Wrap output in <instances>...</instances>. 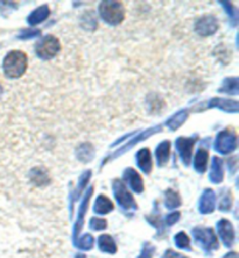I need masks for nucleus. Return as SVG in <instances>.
<instances>
[{
  "instance_id": "obj_16",
  "label": "nucleus",
  "mask_w": 239,
  "mask_h": 258,
  "mask_svg": "<svg viewBox=\"0 0 239 258\" xmlns=\"http://www.w3.org/2000/svg\"><path fill=\"white\" fill-rule=\"evenodd\" d=\"M209 178L214 184H219L224 178V170H223V162L221 161V158H212Z\"/></svg>"
},
{
  "instance_id": "obj_15",
  "label": "nucleus",
  "mask_w": 239,
  "mask_h": 258,
  "mask_svg": "<svg viewBox=\"0 0 239 258\" xmlns=\"http://www.w3.org/2000/svg\"><path fill=\"white\" fill-rule=\"evenodd\" d=\"M209 107H217L219 109H223V111H225V112L237 113L239 106H238V102L236 100L214 98V99L209 102Z\"/></svg>"
},
{
  "instance_id": "obj_17",
  "label": "nucleus",
  "mask_w": 239,
  "mask_h": 258,
  "mask_svg": "<svg viewBox=\"0 0 239 258\" xmlns=\"http://www.w3.org/2000/svg\"><path fill=\"white\" fill-rule=\"evenodd\" d=\"M208 159H209V153L204 147H200L194 158V168L197 172L203 173L207 170Z\"/></svg>"
},
{
  "instance_id": "obj_11",
  "label": "nucleus",
  "mask_w": 239,
  "mask_h": 258,
  "mask_svg": "<svg viewBox=\"0 0 239 258\" xmlns=\"http://www.w3.org/2000/svg\"><path fill=\"white\" fill-rule=\"evenodd\" d=\"M216 205V195L212 189H206L203 192L202 197L200 200V212L202 214H210L215 210Z\"/></svg>"
},
{
  "instance_id": "obj_14",
  "label": "nucleus",
  "mask_w": 239,
  "mask_h": 258,
  "mask_svg": "<svg viewBox=\"0 0 239 258\" xmlns=\"http://www.w3.org/2000/svg\"><path fill=\"white\" fill-rule=\"evenodd\" d=\"M51 14V9H49L48 5H42L37 7L35 11H33L32 13L28 15L27 22L30 26H36L43 22L45 19L49 17Z\"/></svg>"
},
{
  "instance_id": "obj_1",
  "label": "nucleus",
  "mask_w": 239,
  "mask_h": 258,
  "mask_svg": "<svg viewBox=\"0 0 239 258\" xmlns=\"http://www.w3.org/2000/svg\"><path fill=\"white\" fill-rule=\"evenodd\" d=\"M28 67L27 55L21 50H12L3 59L4 75L10 79L20 78Z\"/></svg>"
},
{
  "instance_id": "obj_3",
  "label": "nucleus",
  "mask_w": 239,
  "mask_h": 258,
  "mask_svg": "<svg viewBox=\"0 0 239 258\" xmlns=\"http://www.w3.org/2000/svg\"><path fill=\"white\" fill-rule=\"evenodd\" d=\"M61 50V43L58 37L53 35H45L36 43L35 51L41 59L49 60L54 58Z\"/></svg>"
},
{
  "instance_id": "obj_38",
  "label": "nucleus",
  "mask_w": 239,
  "mask_h": 258,
  "mask_svg": "<svg viewBox=\"0 0 239 258\" xmlns=\"http://www.w3.org/2000/svg\"><path fill=\"white\" fill-rule=\"evenodd\" d=\"M2 93H3V87L0 85V97H2Z\"/></svg>"
},
{
  "instance_id": "obj_25",
  "label": "nucleus",
  "mask_w": 239,
  "mask_h": 258,
  "mask_svg": "<svg viewBox=\"0 0 239 258\" xmlns=\"http://www.w3.org/2000/svg\"><path fill=\"white\" fill-rule=\"evenodd\" d=\"M160 131V128H151V129H149V131L147 132H144L142 134H140L139 136H136V138H134L133 140H132V141L130 142V143H127L126 146H125L123 149L121 150H119V154H121V153H124V151H126V150H128L130 149V148H132L134 146L135 143H138V142H140V141H142V140H145V139H147L149 138L150 135H152L153 134V133H157V132H159Z\"/></svg>"
},
{
  "instance_id": "obj_26",
  "label": "nucleus",
  "mask_w": 239,
  "mask_h": 258,
  "mask_svg": "<svg viewBox=\"0 0 239 258\" xmlns=\"http://www.w3.org/2000/svg\"><path fill=\"white\" fill-rule=\"evenodd\" d=\"M175 244L177 248L180 249H189L190 248V238L188 237V235L181 231V233L176 234L175 236Z\"/></svg>"
},
{
  "instance_id": "obj_27",
  "label": "nucleus",
  "mask_w": 239,
  "mask_h": 258,
  "mask_svg": "<svg viewBox=\"0 0 239 258\" xmlns=\"http://www.w3.org/2000/svg\"><path fill=\"white\" fill-rule=\"evenodd\" d=\"M76 245H77L79 249H83V250L92 249V246H93V237L91 236L90 234L83 235V236L81 237V240H79L78 242H76Z\"/></svg>"
},
{
  "instance_id": "obj_21",
  "label": "nucleus",
  "mask_w": 239,
  "mask_h": 258,
  "mask_svg": "<svg viewBox=\"0 0 239 258\" xmlns=\"http://www.w3.org/2000/svg\"><path fill=\"white\" fill-rule=\"evenodd\" d=\"M98 246L102 251L108 253H116L117 252V245L113 238L110 235H102L98 238Z\"/></svg>"
},
{
  "instance_id": "obj_2",
  "label": "nucleus",
  "mask_w": 239,
  "mask_h": 258,
  "mask_svg": "<svg viewBox=\"0 0 239 258\" xmlns=\"http://www.w3.org/2000/svg\"><path fill=\"white\" fill-rule=\"evenodd\" d=\"M98 12L106 24L111 26L120 25L124 21L125 15H126V11H125L123 4L119 2H112V0L102 2L100 7H98Z\"/></svg>"
},
{
  "instance_id": "obj_39",
  "label": "nucleus",
  "mask_w": 239,
  "mask_h": 258,
  "mask_svg": "<svg viewBox=\"0 0 239 258\" xmlns=\"http://www.w3.org/2000/svg\"><path fill=\"white\" fill-rule=\"evenodd\" d=\"M76 258H85V256H83V255H78V256L76 257Z\"/></svg>"
},
{
  "instance_id": "obj_33",
  "label": "nucleus",
  "mask_w": 239,
  "mask_h": 258,
  "mask_svg": "<svg viewBox=\"0 0 239 258\" xmlns=\"http://www.w3.org/2000/svg\"><path fill=\"white\" fill-rule=\"evenodd\" d=\"M41 32L39 29H26L24 33L20 34L19 35V39L21 40H28V39H33V37H35L39 35Z\"/></svg>"
},
{
  "instance_id": "obj_4",
  "label": "nucleus",
  "mask_w": 239,
  "mask_h": 258,
  "mask_svg": "<svg viewBox=\"0 0 239 258\" xmlns=\"http://www.w3.org/2000/svg\"><path fill=\"white\" fill-rule=\"evenodd\" d=\"M237 148V134L232 129L227 128L225 131L218 133L215 141V149L222 155H229L233 153Z\"/></svg>"
},
{
  "instance_id": "obj_7",
  "label": "nucleus",
  "mask_w": 239,
  "mask_h": 258,
  "mask_svg": "<svg viewBox=\"0 0 239 258\" xmlns=\"http://www.w3.org/2000/svg\"><path fill=\"white\" fill-rule=\"evenodd\" d=\"M218 27V20L214 15H204L195 22V32L201 36L214 35Z\"/></svg>"
},
{
  "instance_id": "obj_28",
  "label": "nucleus",
  "mask_w": 239,
  "mask_h": 258,
  "mask_svg": "<svg viewBox=\"0 0 239 258\" xmlns=\"http://www.w3.org/2000/svg\"><path fill=\"white\" fill-rule=\"evenodd\" d=\"M231 206H232V195L230 192H227L226 195L223 197L221 203H219V210L223 212H227L231 210Z\"/></svg>"
},
{
  "instance_id": "obj_36",
  "label": "nucleus",
  "mask_w": 239,
  "mask_h": 258,
  "mask_svg": "<svg viewBox=\"0 0 239 258\" xmlns=\"http://www.w3.org/2000/svg\"><path fill=\"white\" fill-rule=\"evenodd\" d=\"M162 258H185V256H182L180 253L173 251V250H167Z\"/></svg>"
},
{
  "instance_id": "obj_23",
  "label": "nucleus",
  "mask_w": 239,
  "mask_h": 258,
  "mask_svg": "<svg viewBox=\"0 0 239 258\" xmlns=\"http://www.w3.org/2000/svg\"><path fill=\"white\" fill-rule=\"evenodd\" d=\"M76 155H77L79 161L86 163L93 158L94 150L91 144L84 143V144H81V146L77 148V150H76Z\"/></svg>"
},
{
  "instance_id": "obj_9",
  "label": "nucleus",
  "mask_w": 239,
  "mask_h": 258,
  "mask_svg": "<svg viewBox=\"0 0 239 258\" xmlns=\"http://www.w3.org/2000/svg\"><path fill=\"white\" fill-rule=\"evenodd\" d=\"M218 234L223 243L227 248H231L234 243V238H236V234H234V229L232 223L229 220L222 219L221 221L217 223Z\"/></svg>"
},
{
  "instance_id": "obj_31",
  "label": "nucleus",
  "mask_w": 239,
  "mask_h": 258,
  "mask_svg": "<svg viewBox=\"0 0 239 258\" xmlns=\"http://www.w3.org/2000/svg\"><path fill=\"white\" fill-rule=\"evenodd\" d=\"M32 179L36 185H43V183L48 180V176L43 172H37V170H34V173H32Z\"/></svg>"
},
{
  "instance_id": "obj_10",
  "label": "nucleus",
  "mask_w": 239,
  "mask_h": 258,
  "mask_svg": "<svg viewBox=\"0 0 239 258\" xmlns=\"http://www.w3.org/2000/svg\"><path fill=\"white\" fill-rule=\"evenodd\" d=\"M124 180L130 185L131 188L136 193H142L144 192V181L140 174L135 171L133 168H128L125 170L124 172Z\"/></svg>"
},
{
  "instance_id": "obj_12",
  "label": "nucleus",
  "mask_w": 239,
  "mask_h": 258,
  "mask_svg": "<svg viewBox=\"0 0 239 258\" xmlns=\"http://www.w3.org/2000/svg\"><path fill=\"white\" fill-rule=\"evenodd\" d=\"M92 189L93 188H90L88 193H86L84 199L81 203V206H79V212H78V218H77V222H76L75 225V231H74V240L76 242L77 240V236H78V233L79 230H81L82 226H83V221H84V216L86 214V210H88V206H89V200L91 198V196H92Z\"/></svg>"
},
{
  "instance_id": "obj_34",
  "label": "nucleus",
  "mask_w": 239,
  "mask_h": 258,
  "mask_svg": "<svg viewBox=\"0 0 239 258\" xmlns=\"http://www.w3.org/2000/svg\"><path fill=\"white\" fill-rule=\"evenodd\" d=\"M180 218H181L180 212H173V213H170L169 215H167L165 222L168 226H173L174 223H176L177 221H179Z\"/></svg>"
},
{
  "instance_id": "obj_5",
  "label": "nucleus",
  "mask_w": 239,
  "mask_h": 258,
  "mask_svg": "<svg viewBox=\"0 0 239 258\" xmlns=\"http://www.w3.org/2000/svg\"><path fill=\"white\" fill-rule=\"evenodd\" d=\"M193 236L207 252L217 250L219 243L217 237L211 228H195L193 229Z\"/></svg>"
},
{
  "instance_id": "obj_24",
  "label": "nucleus",
  "mask_w": 239,
  "mask_h": 258,
  "mask_svg": "<svg viewBox=\"0 0 239 258\" xmlns=\"http://www.w3.org/2000/svg\"><path fill=\"white\" fill-rule=\"evenodd\" d=\"M219 92H224L227 94H233L236 96L238 94V78L237 77H231L226 78L224 81V84L219 89Z\"/></svg>"
},
{
  "instance_id": "obj_8",
  "label": "nucleus",
  "mask_w": 239,
  "mask_h": 258,
  "mask_svg": "<svg viewBox=\"0 0 239 258\" xmlns=\"http://www.w3.org/2000/svg\"><path fill=\"white\" fill-rule=\"evenodd\" d=\"M196 139L197 138H179L176 140L177 151H179L182 162H183L185 165L190 164L193 149H194Z\"/></svg>"
},
{
  "instance_id": "obj_29",
  "label": "nucleus",
  "mask_w": 239,
  "mask_h": 258,
  "mask_svg": "<svg viewBox=\"0 0 239 258\" xmlns=\"http://www.w3.org/2000/svg\"><path fill=\"white\" fill-rule=\"evenodd\" d=\"M108 223L104 219H98V218H92L90 220V228L92 230H103L106 228Z\"/></svg>"
},
{
  "instance_id": "obj_18",
  "label": "nucleus",
  "mask_w": 239,
  "mask_h": 258,
  "mask_svg": "<svg viewBox=\"0 0 239 258\" xmlns=\"http://www.w3.org/2000/svg\"><path fill=\"white\" fill-rule=\"evenodd\" d=\"M170 155V142L169 141H162L155 149V157H157V162L159 166L165 165L169 159Z\"/></svg>"
},
{
  "instance_id": "obj_37",
  "label": "nucleus",
  "mask_w": 239,
  "mask_h": 258,
  "mask_svg": "<svg viewBox=\"0 0 239 258\" xmlns=\"http://www.w3.org/2000/svg\"><path fill=\"white\" fill-rule=\"evenodd\" d=\"M223 258H238V253L237 252H230L225 255Z\"/></svg>"
},
{
  "instance_id": "obj_35",
  "label": "nucleus",
  "mask_w": 239,
  "mask_h": 258,
  "mask_svg": "<svg viewBox=\"0 0 239 258\" xmlns=\"http://www.w3.org/2000/svg\"><path fill=\"white\" fill-rule=\"evenodd\" d=\"M153 253H154V246H152L151 244L147 243L138 258H152Z\"/></svg>"
},
{
  "instance_id": "obj_13",
  "label": "nucleus",
  "mask_w": 239,
  "mask_h": 258,
  "mask_svg": "<svg viewBox=\"0 0 239 258\" xmlns=\"http://www.w3.org/2000/svg\"><path fill=\"white\" fill-rule=\"evenodd\" d=\"M136 163H138V166L141 169L142 172L150 173L152 171L153 164H152V156L150 149L142 148V149H140L138 151V154H136Z\"/></svg>"
},
{
  "instance_id": "obj_32",
  "label": "nucleus",
  "mask_w": 239,
  "mask_h": 258,
  "mask_svg": "<svg viewBox=\"0 0 239 258\" xmlns=\"http://www.w3.org/2000/svg\"><path fill=\"white\" fill-rule=\"evenodd\" d=\"M91 178V171H86L83 176L81 177V179H79V184L77 186V189H76V193H77V197L79 193H81L83 191V188H84V186L86 184H88L89 179Z\"/></svg>"
},
{
  "instance_id": "obj_30",
  "label": "nucleus",
  "mask_w": 239,
  "mask_h": 258,
  "mask_svg": "<svg viewBox=\"0 0 239 258\" xmlns=\"http://www.w3.org/2000/svg\"><path fill=\"white\" fill-rule=\"evenodd\" d=\"M221 4H222V5H224V9L226 10L227 14H229V17L233 20V26H236L237 19H238L236 9H234V7L232 6V4L227 3V2H221Z\"/></svg>"
},
{
  "instance_id": "obj_20",
  "label": "nucleus",
  "mask_w": 239,
  "mask_h": 258,
  "mask_svg": "<svg viewBox=\"0 0 239 258\" xmlns=\"http://www.w3.org/2000/svg\"><path fill=\"white\" fill-rule=\"evenodd\" d=\"M188 119V112L185 111H180L177 112L175 115H173L170 119L166 122V126L168 127L170 131H176L179 129L182 124H183Z\"/></svg>"
},
{
  "instance_id": "obj_19",
  "label": "nucleus",
  "mask_w": 239,
  "mask_h": 258,
  "mask_svg": "<svg viewBox=\"0 0 239 258\" xmlns=\"http://www.w3.org/2000/svg\"><path fill=\"white\" fill-rule=\"evenodd\" d=\"M113 210V204L106 196H100L94 203L93 211L98 214H106Z\"/></svg>"
},
{
  "instance_id": "obj_6",
  "label": "nucleus",
  "mask_w": 239,
  "mask_h": 258,
  "mask_svg": "<svg viewBox=\"0 0 239 258\" xmlns=\"http://www.w3.org/2000/svg\"><path fill=\"white\" fill-rule=\"evenodd\" d=\"M113 193H115V197L118 204L120 205L124 210H136L138 206H136L135 200L133 196L131 195L130 191H128L126 185H125L123 181L115 179L112 184Z\"/></svg>"
},
{
  "instance_id": "obj_22",
  "label": "nucleus",
  "mask_w": 239,
  "mask_h": 258,
  "mask_svg": "<svg viewBox=\"0 0 239 258\" xmlns=\"http://www.w3.org/2000/svg\"><path fill=\"white\" fill-rule=\"evenodd\" d=\"M182 200L181 197L177 192L173 191V189H167L165 192V205L168 210H174L181 206Z\"/></svg>"
}]
</instances>
